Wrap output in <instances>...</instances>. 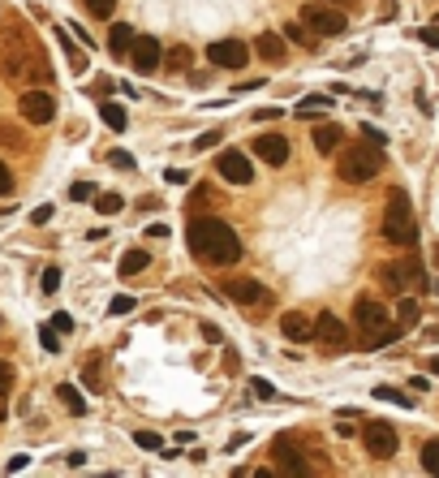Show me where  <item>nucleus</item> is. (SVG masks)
Segmentation results:
<instances>
[{
  "label": "nucleus",
  "instance_id": "obj_1",
  "mask_svg": "<svg viewBox=\"0 0 439 478\" xmlns=\"http://www.w3.org/2000/svg\"><path fill=\"white\" fill-rule=\"evenodd\" d=\"M0 73L17 87L31 82H52V65L43 57V47L35 43V35H26L22 27L5 31V43H0Z\"/></svg>",
  "mask_w": 439,
  "mask_h": 478
},
{
  "label": "nucleus",
  "instance_id": "obj_2",
  "mask_svg": "<svg viewBox=\"0 0 439 478\" xmlns=\"http://www.w3.org/2000/svg\"><path fill=\"white\" fill-rule=\"evenodd\" d=\"M190 250L198 263H211V267H228L241 259V237L232 224L216 220V216H202V220H190Z\"/></svg>",
  "mask_w": 439,
  "mask_h": 478
},
{
  "label": "nucleus",
  "instance_id": "obj_3",
  "mask_svg": "<svg viewBox=\"0 0 439 478\" xmlns=\"http://www.w3.org/2000/svg\"><path fill=\"white\" fill-rule=\"evenodd\" d=\"M383 237L392 246H413L418 241V220H413V203L405 190L387 194V211H383Z\"/></svg>",
  "mask_w": 439,
  "mask_h": 478
},
{
  "label": "nucleus",
  "instance_id": "obj_4",
  "mask_svg": "<svg viewBox=\"0 0 439 478\" xmlns=\"http://www.w3.org/2000/svg\"><path fill=\"white\" fill-rule=\"evenodd\" d=\"M379 168H383V151L375 142H362V147H349L341 151V164H336V172H341V181L349 186H366L379 177Z\"/></svg>",
  "mask_w": 439,
  "mask_h": 478
},
{
  "label": "nucleus",
  "instance_id": "obj_5",
  "mask_svg": "<svg viewBox=\"0 0 439 478\" xmlns=\"http://www.w3.org/2000/svg\"><path fill=\"white\" fill-rule=\"evenodd\" d=\"M379 285L387 293H405V289H422L426 285V267L418 259H396V263H383L379 271Z\"/></svg>",
  "mask_w": 439,
  "mask_h": 478
},
{
  "label": "nucleus",
  "instance_id": "obj_6",
  "mask_svg": "<svg viewBox=\"0 0 439 478\" xmlns=\"http://www.w3.org/2000/svg\"><path fill=\"white\" fill-rule=\"evenodd\" d=\"M302 27L310 31V35H319V39H332V35H345L349 31V17L336 9V5H306L302 9Z\"/></svg>",
  "mask_w": 439,
  "mask_h": 478
},
{
  "label": "nucleus",
  "instance_id": "obj_7",
  "mask_svg": "<svg viewBox=\"0 0 439 478\" xmlns=\"http://www.w3.org/2000/svg\"><path fill=\"white\" fill-rule=\"evenodd\" d=\"M362 444H366V452L375 461H387V457H396L401 435H396L392 422H366V426H362Z\"/></svg>",
  "mask_w": 439,
  "mask_h": 478
},
{
  "label": "nucleus",
  "instance_id": "obj_8",
  "mask_svg": "<svg viewBox=\"0 0 439 478\" xmlns=\"http://www.w3.org/2000/svg\"><path fill=\"white\" fill-rule=\"evenodd\" d=\"M353 323L362 328L366 345H371L383 328H392V319H387V306H379L375 297H357V306H353Z\"/></svg>",
  "mask_w": 439,
  "mask_h": 478
},
{
  "label": "nucleus",
  "instance_id": "obj_9",
  "mask_svg": "<svg viewBox=\"0 0 439 478\" xmlns=\"http://www.w3.org/2000/svg\"><path fill=\"white\" fill-rule=\"evenodd\" d=\"M17 112H22V121H31V125H47L52 117H57V99H52L47 91L26 87L22 99H17Z\"/></svg>",
  "mask_w": 439,
  "mask_h": 478
},
{
  "label": "nucleus",
  "instance_id": "obj_10",
  "mask_svg": "<svg viewBox=\"0 0 439 478\" xmlns=\"http://www.w3.org/2000/svg\"><path fill=\"white\" fill-rule=\"evenodd\" d=\"M207 61H211L216 69H241L250 61V47L241 39H220V43L207 47Z\"/></svg>",
  "mask_w": 439,
  "mask_h": 478
},
{
  "label": "nucleus",
  "instance_id": "obj_11",
  "mask_svg": "<svg viewBox=\"0 0 439 478\" xmlns=\"http://www.w3.org/2000/svg\"><path fill=\"white\" fill-rule=\"evenodd\" d=\"M224 297L237 301V306H267L271 293L258 285V281H250V276H237V281H224Z\"/></svg>",
  "mask_w": 439,
  "mask_h": 478
},
{
  "label": "nucleus",
  "instance_id": "obj_12",
  "mask_svg": "<svg viewBox=\"0 0 439 478\" xmlns=\"http://www.w3.org/2000/svg\"><path fill=\"white\" fill-rule=\"evenodd\" d=\"M310 341H319L323 349H345L349 345V328L341 319H336L332 311H323L319 319H315V332H310Z\"/></svg>",
  "mask_w": 439,
  "mask_h": 478
},
{
  "label": "nucleus",
  "instance_id": "obj_13",
  "mask_svg": "<svg viewBox=\"0 0 439 478\" xmlns=\"http://www.w3.org/2000/svg\"><path fill=\"white\" fill-rule=\"evenodd\" d=\"M216 168H220V177L232 181V186H250V181H254V164L241 156V151H220Z\"/></svg>",
  "mask_w": 439,
  "mask_h": 478
},
{
  "label": "nucleus",
  "instance_id": "obj_14",
  "mask_svg": "<svg viewBox=\"0 0 439 478\" xmlns=\"http://www.w3.org/2000/svg\"><path fill=\"white\" fill-rule=\"evenodd\" d=\"M125 57H134V69L138 73H155L160 69V39H151V35H134V43H129V52Z\"/></svg>",
  "mask_w": 439,
  "mask_h": 478
},
{
  "label": "nucleus",
  "instance_id": "obj_15",
  "mask_svg": "<svg viewBox=\"0 0 439 478\" xmlns=\"http://www.w3.org/2000/svg\"><path fill=\"white\" fill-rule=\"evenodd\" d=\"M254 156L263 164H271V168L289 164V138H284V134H258L254 138Z\"/></svg>",
  "mask_w": 439,
  "mask_h": 478
},
{
  "label": "nucleus",
  "instance_id": "obj_16",
  "mask_svg": "<svg viewBox=\"0 0 439 478\" xmlns=\"http://www.w3.org/2000/svg\"><path fill=\"white\" fill-rule=\"evenodd\" d=\"M271 452H276V461H280V470H284V474H310V465H306V452H297L289 435H280V440L271 444Z\"/></svg>",
  "mask_w": 439,
  "mask_h": 478
},
{
  "label": "nucleus",
  "instance_id": "obj_17",
  "mask_svg": "<svg viewBox=\"0 0 439 478\" xmlns=\"http://www.w3.org/2000/svg\"><path fill=\"white\" fill-rule=\"evenodd\" d=\"M280 332H284V341H310V332H315V319H306L302 311H289V315H284L280 319Z\"/></svg>",
  "mask_w": 439,
  "mask_h": 478
},
{
  "label": "nucleus",
  "instance_id": "obj_18",
  "mask_svg": "<svg viewBox=\"0 0 439 478\" xmlns=\"http://www.w3.org/2000/svg\"><path fill=\"white\" fill-rule=\"evenodd\" d=\"M341 125H332V121H323V125H315V134H310V142H315V151H323V156H332L336 147H341Z\"/></svg>",
  "mask_w": 439,
  "mask_h": 478
},
{
  "label": "nucleus",
  "instance_id": "obj_19",
  "mask_svg": "<svg viewBox=\"0 0 439 478\" xmlns=\"http://www.w3.org/2000/svg\"><path fill=\"white\" fill-rule=\"evenodd\" d=\"M254 47H258V57H263L267 65H280V61H284V39H280V35H271V31L258 35V39H254Z\"/></svg>",
  "mask_w": 439,
  "mask_h": 478
},
{
  "label": "nucleus",
  "instance_id": "obj_20",
  "mask_svg": "<svg viewBox=\"0 0 439 478\" xmlns=\"http://www.w3.org/2000/svg\"><path fill=\"white\" fill-rule=\"evenodd\" d=\"M147 263H151V255H147V250H125V255H121V281H129V276H138V271H147Z\"/></svg>",
  "mask_w": 439,
  "mask_h": 478
},
{
  "label": "nucleus",
  "instance_id": "obj_21",
  "mask_svg": "<svg viewBox=\"0 0 439 478\" xmlns=\"http://www.w3.org/2000/svg\"><path fill=\"white\" fill-rule=\"evenodd\" d=\"M0 147H5V151H26L31 138H26V130H17L13 121H0Z\"/></svg>",
  "mask_w": 439,
  "mask_h": 478
},
{
  "label": "nucleus",
  "instance_id": "obj_22",
  "mask_svg": "<svg viewBox=\"0 0 439 478\" xmlns=\"http://www.w3.org/2000/svg\"><path fill=\"white\" fill-rule=\"evenodd\" d=\"M129 43H134V27H125V22H117V27L108 31V52L112 57H125Z\"/></svg>",
  "mask_w": 439,
  "mask_h": 478
},
{
  "label": "nucleus",
  "instance_id": "obj_23",
  "mask_svg": "<svg viewBox=\"0 0 439 478\" xmlns=\"http://www.w3.org/2000/svg\"><path fill=\"white\" fill-rule=\"evenodd\" d=\"M57 396H61V405H65L73 418H82V414H87V401H82V392H77L73 384H61V388H57Z\"/></svg>",
  "mask_w": 439,
  "mask_h": 478
},
{
  "label": "nucleus",
  "instance_id": "obj_24",
  "mask_svg": "<svg viewBox=\"0 0 439 478\" xmlns=\"http://www.w3.org/2000/svg\"><path fill=\"white\" fill-rule=\"evenodd\" d=\"M99 117H103V125H108V130H117V134L129 125V117H125V108H121V104H103V108H99Z\"/></svg>",
  "mask_w": 439,
  "mask_h": 478
},
{
  "label": "nucleus",
  "instance_id": "obj_25",
  "mask_svg": "<svg viewBox=\"0 0 439 478\" xmlns=\"http://www.w3.org/2000/svg\"><path fill=\"white\" fill-rule=\"evenodd\" d=\"M422 306H418V297H401L396 301V319H401V328H409V323H418Z\"/></svg>",
  "mask_w": 439,
  "mask_h": 478
},
{
  "label": "nucleus",
  "instance_id": "obj_26",
  "mask_svg": "<svg viewBox=\"0 0 439 478\" xmlns=\"http://www.w3.org/2000/svg\"><path fill=\"white\" fill-rule=\"evenodd\" d=\"M422 470L426 474H439V440H426L422 444Z\"/></svg>",
  "mask_w": 439,
  "mask_h": 478
},
{
  "label": "nucleus",
  "instance_id": "obj_27",
  "mask_svg": "<svg viewBox=\"0 0 439 478\" xmlns=\"http://www.w3.org/2000/svg\"><path fill=\"white\" fill-rule=\"evenodd\" d=\"M95 207H99V216H117V211L125 207V198H121V194H99Z\"/></svg>",
  "mask_w": 439,
  "mask_h": 478
},
{
  "label": "nucleus",
  "instance_id": "obj_28",
  "mask_svg": "<svg viewBox=\"0 0 439 478\" xmlns=\"http://www.w3.org/2000/svg\"><path fill=\"white\" fill-rule=\"evenodd\" d=\"M57 39L69 47V65H73V73H82V69H87V57H82V52H77V47L69 43V35H65V31H57Z\"/></svg>",
  "mask_w": 439,
  "mask_h": 478
},
{
  "label": "nucleus",
  "instance_id": "obj_29",
  "mask_svg": "<svg viewBox=\"0 0 439 478\" xmlns=\"http://www.w3.org/2000/svg\"><path fill=\"white\" fill-rule=\"evenodd\" d=\"M375 396H379V401H396V405H405V410L413 405V396H405V392H396V388H387V384H379Z\"/></svg>",
  "mask_w": 439,
  "mask_h": 478
},
{
  "label": "nucleus",
  "instance_id": "obj_30",
  "mask_svg": "<svg viewBox=\"0 0 439 478\" xmlns=\"http://www.w3.org/2000/svg\"><path fill=\"white\" fill-rule=\"evenodd\" d=\"M134 444H138V448H147V452H160V448H164V440L155 435V431H138V435H134Z\"/></svg>",
  "mask_w": 439,
  "mask_h": 478
},
{
  "label": "nucleus",
  "instance_id": "obj_31",
  "mask_svg": "<svg viewBox=\"0 0 439 478\" xmlns=\"http://www.w3.org/2000/svg\"><path fill=\"white\" fill-rule=\"evenodd\" d=\"M327 104H332L327 95H310V99H302V104H297V112L306 117V112H319V108H327Z\"/></svg>",
  "mask_w": 439,
  "mask_h": 478
},
{
  "label": "nucleus",
  "instance_id": "obj_32",
  "mask_svg": "<svg viewBox=\"0 0 439 478\" xmlns=\"http://www.w3.org/2000/svg\"><path fill=\"white\" fill-rule=\"evenodd\" d=\"M47 328H52V332H61V336H69V332H73V315H65V311H61V315H52Z\"/></svg>",
  "mask_w": 439,
  "mask_h": 478
},
{
  "label": "nucleus",
  "instance_id": "obj_33",
  "mask_svg": "<svg viewBox=\"0 0 439 478\" xmlns=\"http://www.w3.org/2000/svg\"><path fill=\"white\" fill-rule=\"evenodd\" d=\"M168 69H190V47H172V52H168Z\"/></svg>",
  "mask_w": 439,
  "mask_h": 478
},
{
  "label": "nucleus",
  "instance_id": "obj_34",
  "mask_svg": "<svg viewBox=\"0 0 439 478\" xmlns=\"http://www.w3.org/2000/svg\"><path fill=\"white\" fill-rule=\"evenodd\" d=\"M82 5H87V9H91L95 17H108V13L117 9V0H82Z\"/></svg>",
  "mask_w": 439,
  "mask_h": 478
},
{
  "label": "nucleus",
  "instance_id": "obj_35",
  "mask_svg": "<svg viewBox=\"0 0 439 478\" xmlns=\"http://www.w3.org/2000/svg\"><path fill=\"white\" fill-rule=\"evenodd\" d=\"M39 285H43V293H57V289H61V267H47Z\"/></svg>",
  "mask_w": 439,
  "mask_h": 478
},
{
  "label": "nucleus",
  "instance_id": "obj_36",
  "mask_svg": "<svg viewBox=\"0 0 439 478\" xmlns=\"http://www.w3.org/2000/svg\"><path fill=\"white\" fill-rule=\"evenodd\" d=\"M39 345L47 349V354H57V349H61V332H52V328H43V332H39Z\"/></svg>",
  "mask_w": 439,
  "mask_h": 478
},
{
  "label": "nucleus",
  "instance_id": "obj_37",
  "mask_svg": "<svg viewBox=\"0 0 439 478\" xmlns=\"http://www.w3.org/2000/svg\"><path fill=\"white\" fill-rule=\"evenodd\" d=\"M284 39H289V43H310V35H306V27H302V22L284 27Z\"/></svg>",
  "mask_w": 439,
  "mask_h": 478
},
{
  "label": "nucleus",
  "instance_id": "obj_38",
  "mask_svg": "<svg viewBox=\"0 0 439 478\" xmlns=\"http://www.w3.org/2000/svg\"><path fill=\"white\" fill-rule=\"evenodd\" d=\"M220 142H224V134H220V130H207V134H202V138L194 142V151H207V147H220Z\"/></svg>",
  "mask_w": 439,
  "mask_h": 478
},
{
  "label": "nucleus",
  "instance_id": "obj_39",
  "mask_svg": "<svg viewBox=\"0 0 439 478\" xmlns=\"http://www.w3.org/2000/svg\"><path fill=\"white\" fill-rule=\"evenodd\" d=\"M69 198H73V203H87V198H95V190H91V181H77V186L69 190Z\"/></svg>",
  "mask_w": 439,
  "mask_h": 478
},
{
  "label": "nucleus",
  "instance_id": "obj_40",
  "mask_svg": "<svg viewBox=\"0 0 439 478\" xmlns=\"http://www.w3.org/2000/svg\"><path fill=\"white\" fill-rule=\"evenodd\" d=\"M108 311H112V315H129V311H134V297H125V293L112 297V306H108Z\"/></svg>",
  "mask_w": 439,
  "mask_h": 478
},
{
  "label": "nucleus",
  "instance_id": "obj_41",
  "mask_svg": "<svg viewBox=\"0 0 439 478\" xmlns=\"http://www.w3.org/2000/svg\"><path fill=\"white\" fill-rule=\"evenodd\" d=\"M9 194H13V172L0 164V198H9Z\"/></svg>",
  "mask_w": 439,
  "mask_h": 478
},
{
  "label": "nucleus",
  "instance_id": "obj_42",
  "mask_svg": "<svg viewBox=\"0 0 439 478\" xmlns=\"http://www.w3.org/2000/svg\"><path fill=\"white\" fill-rule=\"evenodd\" d=\"M9 388H13V366H9V362H0V396H5Z\"/></svg>",
  "mask_w": 439,
  "mask_h": 478
},
{
  "label": "nucleus",
  "instance_id": "obj_43",
  "mask_svg": "<svg viewBox=\"0 0 439 478\" xmlns=\"http://www.w3.org/2000/svg\"><path fill=\"white\" fill-rule=\"evenodd\" d=\"M250 388H254V396H263V401H271V396H276V388H271L267 380H250Z\"/></svg>",
  "mask_w": 439,
  "mask_h": 478
},
{
  "label": "nucleus",
  "instance_id": "obj_44",
  "mask_svg": "<svg viewBox=\"0 0 439 478\" xmlns=\"http://www.w3.org/2000/svg\"><path fill=\"white\" fill-rule=\"evenodd\" d=\"M108 164H112V168H134V156H125V151H112Z\"/></svg>",
  "mask_w": 439,
  "mask_h": 478
},
{
  "label": "nucleus",
  "instance_id": "obj_45",
  "mask_svg": "<svg viewBox=\"0 0 439 478\" xmlns=\"http://www.w3.org/2000/svg\"><path fill=\"white\" fill-rule=\"evenodd\" d=\"M422 43L439 52V27H422Z\"/></svg>",
  "mask_w": 439,
  "mask_h": 478
},
{
  "label": "nucleus",
  "instance_id": "obj_46",
  "mask_svg": "<svg viewBox=\"0 0 439 478\" xmlns=\"http://www.w3.org/2000/svg\"><path fill=\"white\" fill-rule=\"evenodd\" d=\"M362 134H366V142H375V147H383V142H387V138L375 130V125H362Z\"/></svg>",
  "mask_w": 439,
  "mask_h": 478
},
{
  "label": "nucleus",
  "instance_id": "obj_47",
  "mask_svg": "<svg viewBox=\"0 0 439 478\" xmlns=\"http://www.w3.org/2000/svg\"><path fill=\"white\" fill-rule=\"evenodd\" d=\"M47 220H52V207H35L31 211V224H47Z\"/></svg>",
  "mask_w": 439,
  "mask_h": 478
},
{
  "label": "nucleus",
  "instance_id": "obj_48",
  "mask_svg": "<svg viewBox=\"0 0 439 478\" xmlns=\"http://www.w3.org/2000/svg\"><path fill=\"white\" fill-rule=\"evenodd\" d=\"M276 117H284V112H280V108H258V112H254V121H276Z\"/></svg>",
  "mask_w": 439,
  "mask_h": 478
},
{
  "label": "nucleus",
  "instance_id": "obj_49",
  "mask_svg": "<svg viewBox=\"0 0 439 478\" xmlns=\"http://www.w3.org/2000/svg\"><path fill=\"white\" fill-rule=\"evenodd\" d=\"M147 237H151V241H160V237H168V224H151V229H147Z\"/></svg>",
  "mask_w": 439,
  "mask_h": 478
},
{
  "label": "nucleus",
  "instance_id": "obj_50",
  "mask_svg": "<svg viewBox=\"0 0 439 478\" xmlns=\"http://www.w3.org/2000/svg\"><path fill=\"white\" fill-rule=\"evenodd\" d=\"M202 336L211 341V345H220V341H224V336H220V328H216V323H207V328H202Z\"/></svg>",
  "mask_w": 439,
  "mask_h": 478
},
{
  "label": "nucleus",
  "instance_id": "obj_51",
  "mask_svg": "<svg viewBox=\"0 0 439 478\" xmlns=\"http://www.w3.org/2000/svg\"><path fill=\"white\" fill-rule=\"evenodd\" d=\"M26 461H31V457H13V461H9V474H22V470H26Z\"/></svg>",
  "mask_w": 439,
  "mask_h": 478
},
{
  "label": "nucleus",
  "instance_id": "obj_52",
  "mask_svg": "<svg viewBox=\"0 0 439 478\" xmlns=\"http://www.w3.org/2000/svg\"><path fill=\"white\" fill-rule=\"evenodd\" d=\"M431 371H435V375H439V358H431Z\"/></svg>",
  "mask_w": 439,
  "mask_h": 478
},
{
  "label": "nucleus",
  "instance_id": "obj_53",
  "mask_svg": "<svg viewBox=\"0 0 439 478\" xmlns=\"http://www.w3.org/2000/svg\"><path fill=\"white\" fill-rule=\"evenodd\" d=\"M435 263H439V246H435Z\"/></svg>",
  "mask_w": 439,
  "mask_h": 478
},
{
  "label": "nucleus",
  "instance_id": "obj_54",
  "mask_svg": "<svg viewBox=\"0 0 439 478\" xmlns=\"http://www.w3.org/2000/svg\"><path fill=\"white\" fill-rule=\"evenodd\" d=\"M435 27H439V17H435Z\"/></svg>",
  "mask_w": 439,
  "mask_h": 478
}]
</instances>
